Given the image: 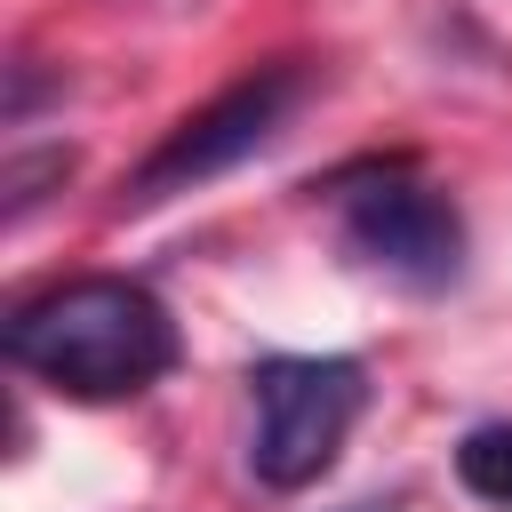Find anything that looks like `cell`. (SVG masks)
I'll list each match as a JSON object with an SVG mask.
<instances>
[{
	"instance_id": "1",
	"label": "cell",
	"mask_w": 512,
	"mask_h": 512,
	"mask_svg": "<svg viewBox=\"0 0 512 512\" xmlns=\"http://www.w3.org/2000/svg\"><path fill=\"white\" fill-rule=\"evenodd\" d=\"M8 368L72 392V400H128L176 368V320L144 280L88 272L24 296L0 328Z\"/></svg>"
},
{
	"instance_id": "2",
	"label": "cell",
	"mask_w": 512,
	"mask_h": 512,
	"mask_svg": "<svg viewBox=\"0 0 512 512\" xmlns=\"http://www.w3.org/2000/svg\"><path fill=\"white\" fill-rule=\"evenodd\" d=\"M248 400H256V432H248V472L272 496L312 488L344 432L368 408V368L352 352H272L248 368Z\"/></svg>"
},
{
	"instance_id": "3",
	"label": "cell",
	"mask_w": 512,
	"mask_h": 512,
	"mask_svg": "<svg viewBox=\"0 0 512 512\" xmlns=\"http://www.w3.org/2000/svg\"><path fill=\"white\" fill-rule=\"evenodd\" d=\"M304 80H312V72H304L296 56H272V64H256V72H240L232 88H216L200 112H184V120L136 160V176L120 184V208H160V200H176V192L240 168L248 152H264V144L280 136V120L304 104Z\"/></svg>"
},
{
	"instance_id": "4",
	"label": "cell",
	"mask_w": 512,
	"mask_h": 512,
	"mask_svg": "<svg viewBox=\"0 0 512 512\" xmlns=\"http://www.w3.org/2000/svg\"><path fill=\"white\" fill-rule=\"evenodd\" d=\"M344 192V248L376 272H392L400 288H448L464 272V216L448 192H432L408 168H368Z\"/></svg>"
},
{
	"instance_id": "5",
	"label": "cell",
	"mask_w": 512,
	"mask_h": 512,
	"mask_svg": "<svg viewBox=\"0 0 512 512\" xmlns=\"http://www.w3.org/2000/svg\"><path fill=\"white\" fill-rule=\"evenodd\" d=\"M456 480H464L480 504L512 512V424H472V432L456 440Z\"/></svg>"
},
{
	"instance_id": "6",
	"label": "cell",
	"mask_w": 512,
	"mask_h": 512,
	"mask_svg": "<svg viewBox=\"0 0 512 512\" xmlns=\"http://www.w3.org/2000/svg\"><path fill=\"white\" fill-rule=\"evenodd\" d=\"M72 176V152L64 144H48V152H16L8 168H0V216L16 224L32 200H48V184H64Z\"/></svg>"
}]
</instances>
